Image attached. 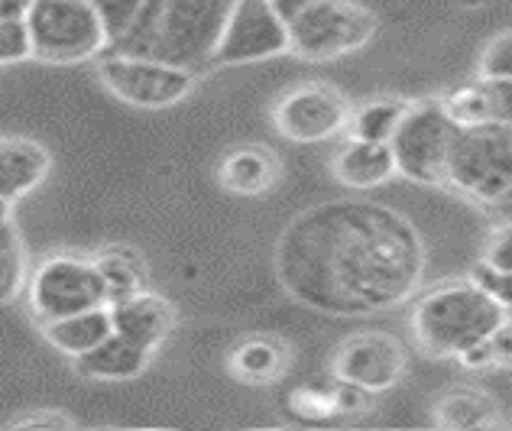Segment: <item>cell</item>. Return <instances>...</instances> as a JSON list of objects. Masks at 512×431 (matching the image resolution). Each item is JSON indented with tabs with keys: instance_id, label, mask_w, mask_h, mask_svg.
<instances>
[{
	"instance_id": "cell-1",
	"label": "cell",
	"mask_w": 512,
	"mask_h": 431,
	"mask_svg": "<svg viewBox=\"0 0 512 431\" xmlns=\"http://www.w3.org/2000/svg\"><path fill=\"white\" fill-rule=\"evenodd\" d=\"M276 273L295 302L328 315H376L419 289L425 247L393 208L331 201L308 208L279 237Z\"/></svg>"
},
{
	"instance_id": "cell-2",
	"label": "cell",
	"mask_w": 512,
	"mask_h": 431,
	"mask_svg": "<svg viewBox=\"0 0 512 431\" xmlns=\"http://www.w3.org/2000/svg\"><path fill=\"white\" fill-rule=\"evenodd\" d=\"M234 0H143L130 30L111 43L117 52L208 72Z\"/></svg>"
},
{
	"instance_id": "cell-3",
	"label": "cell",
	"mask_w": 512,
	"mask_h": 431,
	"mask_svg": "<svg viewBox=\"0 0 512 431\" xmlns=\"http://www.w3.org/2000/svg\"><path fill=\"white\" fill-rule=\"evenodd\" d=\"M509 312L490 299L474 279L444 282L415 299L412 338L425 357L457 360L467 347L487 341Z\"/></svg>"
},
{
	"instance_id": "cell-4",
	"label": "cell",
	"mask_w": 512,
	"mask_h": 431,
	"mask_svg": "<svg viewBox=\"0 0 512 431\" xmlns=\"http://www.w3.org/2000/svg\"><path fill=\"white\" fill-rule=\"evenodd\" d=\"M23 23L36 62L78 65L98 59L111 46L94 0H30Z\"/></svg>"
},
{
	"instance_id": "cell-5",
	"label": "cell",
	"mask_w": 512,
	"mask_h": 431,
	"mask_svg": "<svg viewBox=\"0 0 512 431\" xmlns=\"http://www.w3.org/2000/svg\"><path fill=\"white\" fill-rule=\"evenodd\" d=\"M444 188L477 205H503L512 198V127H457Z\"/></svg>"
},
{
	"instance_id": "cell-6",
	"label": "cell",
	"mask_w": 512,
	"mask_h": 431,
	"mask_svg": "<svg viewBox=\"0 0 512 431\" xmlns=\"http://www.w3.org/2000/svg\"><path fill=\"white\" fill-rule=\"evenodd\" d=\"M376 30V13L354 0H315L289 23V52L305 62H331L363 49Z\"/></svg>"
},
{
	"instance_id": "cell-7",
	"label": "cell",
	"mask_w": 512,
	"mask_h": 431,
	"mask_svg": "<svg viewBox=\"0 0 512 431\" xmlns=\"http://www.w3.org/2000/svg\"><path fill=\"white\" fill-rule=\"evenodd\" d=\"M98 82L114 94L117 101L143 111H166V107L182 104L198 85V72L182 69V65L130 56V52L111 49L98 59Z\"/></svg>"
},
{
	"instance_id": "cell-8",
	"label": "cell",
	"mask_w": 512,
	"mask_h": 431,
	"mask_svg": "<svg viewBox=\"0 0 512 431\" xmlns=\"http://www.w3.org/2000/svg\"><path fill=\"white\" fill-rule=\"evenodd\" d=\"M454 120L444 114L441 101H412L406 117L389 140L396 172L415 185L438 188L448 179V153L454 143Z\"/></svg>"
},
{
	"instance_id": "cell-9",
	"label": "cell",
	"mask_w": 512,
	"mask_h": 431,
	"mask_svg": "<svg viewBox=\"0 0 512 431\" xmlns=\"http://www.w3.org/2000/svg\"><path fill=\"white\" fill-rule=\"evenodd\" d=\"M26 305L36 325H46V321L85 312V308L107 305V292L91 260L75 257V253H52L39 260L26 279Z\"/></svg>"
},
{
	"instance_id": "cell-10",
	"label": "cell",
	"mask_w": 512,
	"mask_h": 431,
	"mask_svg": "<svg viewBox=\"0 0 512 431\" xmlns=\"http://www.w3.org/2000/svg\"><path fill=\"white\" fill-rule=\"evenodd\" d=\"M350 120V101L328 82H305L289 88L273 107V127L282 140L312 146L341 137Z\"/></svg>"
},
{
	"instance_id": "cell-11",
	"label": "cell",
	"mask_w": 512,
	"mask_h": 431,
	"mask_svg": "<svg viewBox=\"0 0 512 431\" xmlns=\"http://www.w3.org/2000/svg\"><path fill=\"white\" fill-rule=\"evenodd\" d=\"M289 52V26L276 17L269 0H234L231 17L224 23L218 49L211 56V69H234V65L266 62Z\"/></svg>"
},
{
	"instance_id": "cell-12",
	"label": "cell",
	"mask_w": 512,
	"mask_h": 431,
	"mask_svg": "<svg viewBox=\"0 0 512 431\" xmlns=\"http://www.w3.org/2000/svg\"><path fill=\"white\" fill-rule=\"evenodd\" d=\"M409 367V350L386 331H360L338 344L331 357L334 380L354 383L367 393L380 396L393 389Z\"/></svg>"
},
{
	"instance_id": "cell-13",
	"label": "cell",
	"mask_w": 512,
	"mask_h": 431,
	"mask_svg": "<svg viewBox=\"0 0 512 431\" xmlns=\"http://www.w3.org/2000/svg\"><path fill=\"white\" fill-rule=\"evenodd\" d=\"M111 308V325L117 334H124L133 344H140L146 350H156L163 347L166 338L175 328V312L172 305L156 295L150 289H140V292H130L124 299H114L107 302Z\"/></svg>"
},
{
	"instance_id": "cell-14",
	"label": "cell",
	"mask_w": 512,
	"mask_h": 431,
	"mask_svg": "<svg viewBox=\"0 0 512 431\" xmlns=\"http://www.w3.org/2000/svg\"><path fill=\"white\" fill-rule=\"evenodd\" d=\"M153 350H146L140 344H133L124 334L111 331L101 344H94L88 354L75 357L72 367L82 380L91 383H127L150 367Z\"/></svg>"
},
{
	"instance_id": "cell-15",
	"label": "cell",
	"mask_w": 512,
	"mask_h": 431,
	"mask_svg": "<svg viewBox=\"0 0 512 431\" xmlns=\"http://www.w3.org/2000/svg\"><path fill=\"white\" fill-rule=\"evenodd\" d=\"M331 172L350 192H373L386 182L396 179V159L389 143H370V140H350L341 146L331 159Z\"/></svg>"
},
{
	"instance_id": "cell-16",
	"label": "cell",
	"mask_w": 512,
	"mask_h": 431,
	"mask_svg": "<svg viewBox=\"0 0 512 431\" xmlns=\"http://www.w3.org/2000/svg\"><path fill=\"white\" fill-rule=\"evenodd\" d=\"M279 159L276 153H269L266 146H234L221 163H218V185L224 192L240 195V198H260L266 192H273L279 182Z\"/></svg>"
},
{
	"instance_id": "cell-17",
	"label": "cell",
	"mask_w": 512,
	"mask_h": 431,
	"mask_svg": "<svg viewBox=\"0 0 512 431\" xmlns=\"http://www.w3.org/2000/svg\"><path fill=\"white\" fill-rule=\"evenodd\" d=\"M52 156L43 143L26 137H0V198L17 201L46 182Z\"/></svg>"
},
{
	"instance_id": "cell-18",
	"label": "cell",
	"mask_w": 512,
	"mask_h": 431,
	"mask_svg": "<svg viewBox=\"0 0 512 431\" xmlns=\"http://www.w3.org/2000/svg\"><path fill=\"white\" fill-rule=\"evenodd\" d=\"M43 331V338L65 354L69 360L88 354L94 344H101L107 334L114 331L111 325V308L107 305H98V308H85V312H75V315H65V318H56V321H46V325H39Z\"/></svg>"
},
{
	"instance_id": "cell-19",
	"label": "cell",
	"mask_w": 512,
	"mask_h": 431,
	"mask_svg": "<svg viewBox=\"0 0 512 431\" xmlns=\"http://www.w3.org/2000/svg\"><path fill=\"white\" fill-rule=\"evenodd\" d=\"M227 367L237 376L240 383L250 386H266L276 383L282 373L289 370V347L279 338H266V334H256V338L240 341L231 350V360Z\"/></svg>"
},
{
	"instance_id": "cell-20",
	"label": "cell",
	"mask_w": 512,
	"mask_h": 431,
	"mask_svg": "<svg viewBox=\"0 0 512 431\" xmlns=\"http://www.w3.org/2000/svg\"><path fill=\"white\" fill-rule=\"evenodd\" d=\"M435 425L441 428H493L500 425V402L474 386L451 389L435 402Z\"/></svg>"
},
{
	"instance_id": "cell-21",
	"label": "cell",
	"mask_w": 512,
	"mask_h": 431,
	"mask_svg": "<svg viewBox=\"0 0 512 431\" xmlns=\"http://www.w3.org/2000/svg\"><path fill=\"white\" fill-rule=\"evenodd\" d=\"M412 101L402 98H373L360 107H350V120L344 137L350 140H370V143H389L399 127V120L406 117Z\"/></svg>"
},
{
	"instance_id": "cell-22",
	"label": "cell",
	"mask_w": 512,
	"mask_h": 431,
	"mask_svg": "<svg viewBox=\"0 0 512 431\" xmlns=\"http://www.w3.org/2000/svg\"><path fill=\"white\" fill-rule=\"evenodd\" d=\"M91 263H94V269H98V276L104 282L107 302L124 299V295H130V292L146 289V266H143L137 250L107 247V250L98 253V257H91Z\"/></svg>"
},
{
	"instance_id": "cell-23",
	"label": "cell",
	"mask_w": 512,
	"mask_h": 431,
	"mask_svg": "<svg viewBox=\"0 0 512 431\" xmlns=\"http://www.w3.org/2000/svg\"><path fill=\"white\" fill-rule=\"evenodd\" d=\"M26 279H30V260H26L23 237L17 224H0V305L17 302L20 292H26Z\"/></svg>"
},
{
	"instance_id": "cell-24",
	"label": "cell",
	"mask_w": 512,
	"mask_h": 431,
	"mask_svg": "<svg viewBox=\"0 0 512 431\" xmlns=\"http://www.w3.org/2000/svg\"><path fill=\"white\" fill-rule=\"evenodd\" d=\"M289 409L308 425H328L341 419L338 399H334V383L328 386H299L289 393Z\"/></svg>"
},
{
	"instance_id": "cell-25",
	"label": "cell",
	"mask_w": 512,
	"mask_h": 431,
	"mask_svg": "<svg viewBox=\"0 0 512 431\" xmlns=\"http://www.w3.org/2000/svg\"><path fill=\"white\" fill-rule=\"evenodd\" d=\"M477 78H512V30L493 36L480 52Z\"/></svg>"
},
{
	"instance_id": "cell-26",
	"label": "cell",
	"mask_w": 512,
	"mask_h": 431,
	"mask_svg": "<svg viewBox=\"0 0 512 431\" xmlns=\"http://www.w3.org/2000/svg\"><path fill=\"white\" fill-rule=\"evenodd\" d=\"M26 59H33V52L23 17H0V65H17Z\"/></svg>"
},
{
	"instance_id": "cell-27",
	"label": "cell",
	"mask_w": 512,
	"mask_h": 431,
	"mask_svg": "<svg viewBox=\"0 0 512 431\" xmlns=\"http://www.w3.org/2000/svg\"><path fill=\"white\" fill-rule=\"evenodd\" d=\"M487 101V124L512 127V78H480Z\"/></svg>"
},
{
	"instance_id": "cell-28",
	"label": "cell",
	"mask_w": 512,
	"mask_h": 431,
	"mask_svg": "<svg viewBox=\"0 0 512 431\" xmlns=\"http://www.w3.org/2000/svg\"><path fill=\"white\" fill-rule=\"evenodd\" d=\"M470 279L477 282V286L490 295V299L500 302L506 312H512V273H503V269H493L487 263H477L470 269Z\"/></svg>"
},
{
	"instance_id": "cell-29",
	"label": "cell",
	"mask_w": 512,
	"mask_h": 431,
	"mask_svg": "<svg viewBox=\"0 0 512 431\" xmlns=\"http://www.w3.org/2000/svg\"><path fill=\"white\" fill-rule=\"evenodd\" d=\"M487 266L493 269H503V273H512V221L500 224L496 231L490 234L487 247H483V257Z\"/></svg>"
},
{
	"instance_id": "cell-30",
	"label": "cell",
	"mask_w": 512,
	"mask_h": 431,
	"mask_svg": "<svg viewBox=\"0 0 512 431\" xmlns=\"http://www.w3.org/2000/svg\"><path fill=\"white\" fill-rule=\"evenodd\" d=\"M487 347H490L493 367L512 370V312L500 321V328H496L490 338H487Z\"/></svg>"
},
{
	"instance_id": "cell-31",
	"label": "cell",
	"mask_w": 512,
	"mask_h": 431,
	"mask_svg": "<svg viewBox=\"0 0 512 431\" xmlns=\"http://www.w3.org/2000/svg\"><path fill=\"white\" fill-rule=\"evenodd\" d=\"M13 428H69L75 425L65 412H33V415H20V419L10 422Z\"/></svg>"
},
{
	"instance_id": "cell-32",
	"label": "cell",
	"mask_w": 512,
	"mask_h": 431,
	"mask_svg": "<svg viewBox=\"0 0 512 431\" xmlns=\"http://www.w3.org/2000/svg\"><path fill=\"white\" fill-rule=\"evenodd\" d=\"M312 4H315V0H269V7L276 10V17H279L282 23H286V26H289L295 17H299L302 10L312 7Z\"/></svg>"
},
{
	"instance_id": "cell-33",
	"label": "cell",
	"mask_w": 512,
	"mask_h": 431,
	"mask_svg": "<svg viewBox=\"0 0 512 431\" xmlns=\"http://www.w3.org/2000/svg\"><path fill=\"white\" fill-rule=\"evenodd\" d=\"M30 0H0V17H23Z\"/></svg>"
},
{
	"instance_id": "cell-34",
	"label": "cell",
	"mask_w": 512,
	"mask_h": 431,
	"mask_svg": "<svg viewBox=\"0 0 512 431\" xmlns=\"http://www.w3.org/2000/svg\"><path fill=\"white\" fill-rule=\"evenodd\" d=\"M10 214H13V201L0 198V224H4V221H10Z\"/></svg>"
}]
</instances>
